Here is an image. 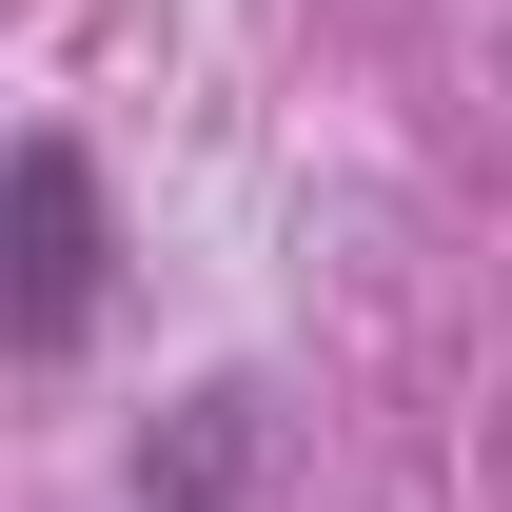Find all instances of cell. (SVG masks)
I'll return each instance as SVG.
<instances>
[{
  "instance_id": "obj_2",
  "label": "cell",
  "mask_w": 512,
  "mask_h": 512,
  "mask_svg": "<svg viewBox=\"0 0 512 512\" xmlns=\"http://www.w3.org/2000/svg\"><path fill=\"white\" fill-rule=\"evenodd\" d=\"M256 453H276V394L256 375H197L158 434H138V512H256Z\"/></svg>"
},
{
  "instance_id": "obj_1",
  "label": "cell",
  "mask_w": 512,
  "mask_h": 512,
  "mask_svg": "<svg viewBox=\"0 0 512 512\" xmlns=\"http://www.w3.org/2000/svg\"><path fill=\"white\" fill-rule=\"evenodd\" d=\"M99 296H119V217H99V158L40 119L0 158V335H20V375H79Z\"/></svg>"
}]
</instances>
